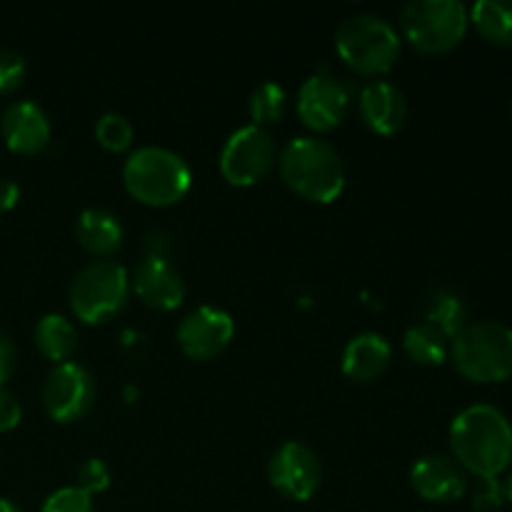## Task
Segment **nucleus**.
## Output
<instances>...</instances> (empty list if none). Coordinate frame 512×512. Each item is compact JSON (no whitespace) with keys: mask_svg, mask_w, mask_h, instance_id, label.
Here are the masks:
<instances>
[{"mask_svg":"<svg viewBox=\"0 0 512 512\" xmlns=\"http://www.w3.org/2000/svg\"><path fill=\"white\" fill-rule=\"evenodd\" d=\"M450 450L475 478H500L512 463V425L495 405H470L450 423Z\"/></svg>","mask_w":512,"mask_h":512,"instance_id":"obj_1","label":"nucleus"},{"mask_svg":"<svg viewBox=\"0 0 512 512\" xmlns=\"http://www.w3.org/2000/svg\"><path fill=\"white\" fill-rule=\"evenodd\" d=\"M278 170L283 183L300 198L328 205L345 188V165L333 143L318 135L290 138L278 150Z\"/></svg>","mask_w":512,"mask_h":512,"instance_id":"obj_2","label":"nucleus"},{"mask_svg":"<svg viewBox=\"0 0 512 512\" xmlns=\"http://www.w3.org/2000/svg\"><path fill=\"white\" fill-rule=\"evenodd\" d=\"M123 183L135 200L150 208L175 205L188 195L193 170L188 160L163 145H143L128 155Z\"/></svg>","mask_w":512,"mask_h":512,"instance_id":"obj_3","label":"nucleus"},{"mask_svg":"<svg viewBox=\"0 0 512 512\" xmlns=\"http://www.w3.org/2000/svg\"><path fill=\"white\" fill-rule=\"evenodd\" d=\"M448 358L473 383H505L512 378V328L495 320L468 323L450 340Z\"/></svg>","mask_w":512,"mask_h":512,"instance_id":"obj_4","label":"nucleus"},{"mask_svg":"<svg viewBox=\"0 0 512 512\" xmlns=\"http://www.w3.org/2000/svg\"><path fill=\"white\" fill-rule=\"evenodd\" d=\"M340 60L358 75H385L400 58V35L390 20L375 13L345 18L335 30Z\"/></svg>","mask_w":512,"mask_h":512,"instance_id":"obj_5","label":"nucleus"},{"mask_svg":"<svg viewBox=\"0 0 512 512\" xmlns=\"http://www.w3.org/2000/svg\"><path fill=\"white\" fill-rule=\"evenodd\" d=\"M470 15L460 0H410L400 10V28L415 50L448 53L463 43Z\"/></svg>","mask_w":512,"mask_h":512,"instance_id":"obj_6","label":"nucleus"},{"mask_svg":"<svg viewBox=\"0 0 512 512\" xmlns=\"http://www.w3.org/2000/svg\"><path fill=\"white\" fill-rule=\"evenodd\" d=\"M130 295V273L115 260H95L70 280L68 300L75 318L95 325L105 323L125 308Z\"/></svg>","mask_w":512,"mask_h":512,"instance_id":"obj_7","label":"nucleus"},{"mask_svg":"<svg viewBox=\"0 0 512 512\" xmlns=\"http://www.w3.org/2000/svg\"><path fill=\"white\" fill-rule=\"evenodd\" d=\"M278 163V145L268 128L248 123L233 130L220 150V173L235 188L260 183Z\"/></svg>","mask_w":512,"mask_h":512,"instance_id":"obj_8","label":"nucleus"},{"mask_svg":"<svg viewBox=\"0 0 512 512\" xmlns=\"http://www.w3.org/2000/svg\"><path fill=\"white\" fill-rule=\"evenodd\" d=\"M95 395H98V385H95L93 373L85 365L68 360V363L53 365V370L45 375L40 400H43L45 413L55 423H75L88 415Z\"/></svg>","mask_w":512,"mask_h":512,"instance_id":"obj_9","label":"nucleus"},{"mask_svg":"<svg viewBox=\"0 0 512 512\" xmlns=\"http://www.w3.org/2000/svg\"><path fill=\"white\" fill-rule=\"evenodd\" d=\"M268 480L283 498L305 503L313 498L323 480V465L313 448L298 440L280 445L268 460Z\"/></svg>","mask_w":512,"mask_h":512,"instance_id":"obj_10","label":"nucleus"},{"mask_svg":"<svg viewBox=\"0 0 512 512\" xmlns=\"http://www.w3.org/2000/svg\"><path fill=\"white\" fill-rule=\"evenodd\" d=\"M350 105L348 85L333 73L318 70L303 80L298 90V118L315 133L338 128Z\"/></svg>","mask_w":512,"mask_h":512,"instance_id":"obj_11","label":"nucleus"},{"mask_svg":"<svg viewBox=\"0 0 512 512\" xmlns=\"http://www.w3.org/2000/svg\"><path fill=\"white\" fill-rule=\"evenodd\" d=\"M235 338V320L228 310L198 305L190 310L175 330L180 350L190 360H210L223 353Z\"/></svg>","mask_w":512,"mask_h":512,"instance_id":"obj_12","label":"nucleus"},{"mask_svg":"<svg viewBox=\"0 0 512 512\" xmlns=\"http://www.w3.org/2000/svg\"><path fill=\"white\" fill-rule=\"evenodd\" d=\"M410 485L428 503H455L468 490V478L460 463L450 455L428 453L420 455L410 468Z\"/></svg>","mask_w":512,"mask_h":512,"instance_id":"obj_13","label":"nucleus"},{"mask_svg":"<svg viewBox=\"0 0 512 512\" xmlns=\"http://www.w3.org/2000/svg\"><path fill=\"white\" fill-rule=\"evenodd\" d=\"M130 288L135 290L140 303L160 310V313L180 308V303L185 300L183 275L163 255H148L145 260H140L130 278Z\"/></svg>","mask_w":512,"mask_h":512,"instance_id":"obj_14","label":"nucleus"},{"mask_svg":"<svg viewBox=\"0 0 512 512\" xmlns=\"http://www.w3.org/2000/svg\"><path fill=\"white\" fill-rule=\"evenodd\" d=\"M0 135L13 153L35 155L50 143L53 125L35 100H13L0 115Z\"/></svg>","mask_w":512,"mask_h":512,"instance_id":"obj_15","label":"nucleus"},{"mask_svg":"<svg viewBox=\"0 0 512 512\" xmlns=\"http://www.w3.org/2000/svg\"><path fill=\"white\" fill-rule=\"evenodd\" d=\"M363 123L378 135H395L408 120V100L390 80H370L358 95Z\"/></svg>","mask_w":512,"mask_h":512,"instance_id":"obj_16","label":"nucleus"},{"mask_svg":"<svg viewBox=\"0 0 512 512\" xmlns=\"http://www.w3.org/2000/svg\"><path fill=\"white\" fill-rule=\"evenodd\" d=\"M393 348L380 333H360L348 340L343 350V373L355 383H370L388 370Z\"/></svg>","mask_w":512,"mask_h":512,"instance_id":"obj_17","label":"nucleus"},{"mask_svg":"<svg viewBox=\"0 0 512 512\" xmlns=\"http://www.w3.org/2000/svg\"><path fill=\"white\" fill-rule=\"evenodd\" d=\"M123 223L115 213L105 208H85L75 220V238L88 253L113 255L123 245Z\"/></svg>","mask_w":512,"mask_h":512,"instance_id":"obj_18","label":"nucleus"},{"mask_svg":"<svg viewBox=\"0 0 512 512\" xmlns=\"http://www.w3.org/2000/svg\"><path fill=\"white\" fill-rule=\"evenodd\" d=\"M35 348L40 355L53 360L55 365L68 363L70 355L78 348V330H75L73 320L65 318L60 313H48L38 320L33 330Z\"/></svg>","mask_w":512,"mask_h":512,"instance_id":"obj_19","label":"nucleus"},{"mask_svg":"<svg viewBox=\"0 0 512 512\" xmlns=\"http://www.w3.org/2000/svg\"><path fill=\"white\" fill-rule=\"evenodd\" d=\"M470 23L488 43L512 48V3L508 0H478L468 8Z\"/></svg>","mask_w":512,"mask_h":512,"instance_id":"obj_20","label":"nucleus"},{"mask_svg":"<svg viewBox=\"0 0 512 512\" xmlns=\"http://www.w3.org/2000/svg\"><path fill=\"white\" fill-rule=\"evenodd\" d=\"M403 350L418 365H443L448 360L450 340L430 323H415L405 330Z\"/></svg>","mask_w":512,"mask_h":512,"instance_id":"obj_21","label":"nucleus"},{"mask_svg":"<svg viewBox=\"0 0 512 512\" xmlns=\"http://www.w3.org/2000/svg\"><path fill=\"white\" fill-rule=\"evenodd\" d=\"M425 323L438 328L448 340H453L468 325V305L460 295L450 290H435L425 300Z\"/></svg>","mask_w":512,"mask_h":512,"instance_id":"obj_22","label":"nucleus"},{"mask_svg":"<svg viewBox=\"0 0 512 512\" xmlns=\"http://www.w3.org/2000/svg\"><path fill=\"white\" fill-rule=\"evenodd\" d=\"M285 108H288V93L275 80L260 83L248 98V115L258 128H268V125L278 123L285 115Z\"/></svg>","mask_w":512,"mask_h":512,"instance_id":"obj_23","label":"nucleus"},{"mask_svg":"<svg viewBox=\"0 0 512 512\" xmlns=\"http://www.w3.org/2000/svg\"><path fill=\"white\" fill-rule=\"evenodd\" d=\"M95 138L110 153H123V150H128L133 145L135 128L123 113L110 110V113L100 115L98 123H95Z\"/></svg>","mask_w":512,"mask_h":512,"instance_id":"obj_24","label":"nucleus"},{"mask_svg":"<svg viewBox=\"0 0 512 512\" xmlns=\"http://www.w3.org/2000/svg\"><path fill=\"white\" fill-rule=\"evenodd\" d=\"M40 512H95V505L88 493L70 485V488H60L50 493Z\"/></svg>","mask_w":512,"mask_h":512,"instance_id":"obj_25","label":"nucleus"},{"mask_svg":"<svg viewBox=\"0 0 512 512\" xmlns=\"http://www.w3.org/2000/svg\"><path fill=\"white\" fill-rule=\"evenodd\" d=\"M28 75V63L18 50H0V95H10L23 85Z\"/></svg>","mask_w":512,"mask_h":512,"instance_id":"obj_26","label":"nucleus"},{"mask_svg":"<svg viewBox=\"0 0 512 512\" xmlns=\"http://www.w3.org/2000/svg\"><path fill=\"white\" fill-rule=\"evenodd\" d=\"M470 503L475 512H498L505 503L503 483L500 478H478L475 488L470 493Z\"/></svg>","mask_w":512,"mask_h":512,"instance_id":"obj_27","label":"nucleus"},{"mask_svg":"<svg viewBox=\"0 0 512 512\" xmlns=\"http://www.w3.org/2000/svg\"><path fill=\"white\" fill-rule=\"evenodd\" d=\"M83 493H88L93 498L95 493H103L110 488V468L100 458H88L85 463H80L78 468V485Z\"/></svg>","mask_w":512,"mask_h":512,"instance_id":"obj_28","label":"nucleus"},{"mask_svg":"<svg viewBox=\"0 0 512 512\" xmlns=\"http://www.w3.org/2000/svg\"><path fill=\"white\" fill-rule=\"evenodd\" d=\"M20 420H23V405L18 395L10 393L8 388H0V433L18 428Z\"/></svg>","mask_w":512,"mask_h":512,"instance_id":"obj_29","label":"nucleus"},{"mask_svg":"<svg viewBox=\"0 0 512 512\" xmlns=\"http://www.w3.org/2000/svg\"><path fill=\"white\" fill-rule=\"evenodd\" d=\"M15 365H18V353H15L13 340L5 330H0V388H5V383L13 378Z\"/></svg>","mask_w":512,"mask_h":512,"instance_id":"obj_30","label":"nucleus"},{"mask_svg":"<svg viewBox=\"0 0 512 512\" xmlns=\"http://www.w3.org/2000/svg\"><path fill=\"white\" fill-rule=\"evenodd\" d=\"M20 200V188L13 178H5L0 175V213H8L18 205Z\"/></svg>","mask_w":512,"mask_h":512,"instance_id":"obj_31","label":"nucleus"},{"mask_svg":"<svg viewBox=\"0 0 512 512\" xmlns=\"http://www.w3.org/2000/svg\"><path fill=\"white\" fill-rule=\"evenodd\" d=\"M0 512H20L18 505L8 498H0Z\"/></svg>","mask_w":512,"mask_h":512,"instance_id":"obj_32","label":"nucleus"},{"mask_svg":"<svg viewBox=\"0 0 512 512\" xmlns=\"http://www.w3.org/2000/svg\"><path fill=\"white\" fill-rule=\"evenodd\" d=\"M503 493H505V500H508V503L512 505V473L508 475V478H505V483H503Z\"/></svg>","mask_w":512,"mask_h":512,"instance_id":"obj_33","label":"nucleus"}]
</instances>
